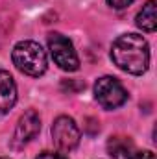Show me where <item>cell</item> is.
I'll return each mask as SVG.
<instances>
[{"instance_id":"obj_5","label":"cell","mask_w":157,"mask_h":159,"mask_svg":"<svg viewBox=\"0 0 157 159\" xmlns=\"http://www.w3.org/2000/svg\"><path fill=\"white\" fill-rule=\"evenodd\" d=\"M52 137H54V143L59 150L72 152L79 144L81 135H79V128L74 122V119H70L67 115H61L52 124Z\"/></svg>"},{"instance_id":"obj_7","label":"cell","mask_w":157,"mask_h":159,"mask_svg":"<svg viewBox=\"0 0 157 159\" xmlns=\"http://www.w3.org/2000/svg\"><path fill=\"white\" fill-rule=\"evenodd\" d=\"M17 102V85L9 72L0 70V115H6Z\"/></svg>"},{"instance_id":"obj_8","label":"cell","mask_w":157,"mask_h":159,"mask_svg":"<svg viewBox=\"0 0 157 159\" xmlns=\"http://www.w3.org/2000/svg\"><path fill=\"white\" fill-rule=\"evenodd\" d=\"M107 152L113 159H129L135 152V146L129 137L115 135L107 141Z\"/></svg>"},{"instance_id":"obj_9","label":"cell","mask_w":157,"mask_h":159,"mask_svg":"<svg viewBox=\"0 0 157 159\" xmlns=\"http://www.w3.org/2000/svg\"><path fill=\"white\" fill-rule=\"evenodd\" d=\"M137 26L142 32H155L157 28V6L154 0L146 2L137 15Z\"/></svg>"},{"instance_id":"obj_4","label":"cell","mask_w":157,"mask_h":159,"mask_svg":"<svg viewBox=\"0 0 157 159\" xmlns=\"http://www.w3.org/2000/svg\"><path fill=\"white\" fill-rule=\"evenodd\" d=\"M94 98L104 109H117L126 104L128 91L113 76H102L94 83Z\"/></svg>"},{"instance_id":"obj_1","label":"cell","mask_w":157,"mask_h":159,"mask_svg":"<svg viewBox=\"0 0 157 159\" xmlns=\"http://www.w3.org/2000/svg\"><path fill=\"white\" fill-rule=\"evenodd\" d=\"M111 59L120 70L141 76L150 65V46L142 35L124 34L111 46Z\"/></svg>"},{"instance_id":"obj_6","label":"cell","mask_w":157,"mask_h":159,"mask_svg":"<svg viewBox=\"0 0 157 159\" xmlns=\"http://www.w3.org/2000/svg\"><path fill=\"white\" fill-rule=\"evenodd\" d=\"M39 129H41L39 115H37L34 109L26 111V113L19 119V122H17L15 135H13V144H15L17 148L24 146L26 143H30V141L39 133Z\"/></svg>"},{"instance_id":"obj_11","label":"cell","mask_w":157,"mask_h":159,"mask_svg":"<svg viewBox=\"0 0 157 159\" xmlns=\"http://www.w3.org/2000/svg\"><path fill=\"white\" fill-rule=\"evenodd\" d=\"M131 2H133V0H107V4H109L111 7H115V9H124V7H128Z\"/></svg>"},{"instance_id":"obj_12","label":"cell","mask_w":157,"mask_h":159,"mask_svg":"<svg viewBox=\"0 0 157 159\" xmlns=\"http://www.w3.org/2000/svg\"><path fill=\"white\" fill-rule=\"evenodd\" d=\"M37 159H69L65 157L63 154H54V152H43L37 156Z\"/></svg>"},{"instance_id":"obj_3","label":"cell","mask_w":157,"mask_h":159,"mask_svg":"<svg viewBox=\"0 0 157 159\" xmlns=\"http://www.w3.org/2000/svg\"><path fill=\"white\" fill-rule=\"evenodd\" d=\"M48 50L54 59V63L67 72H74L79 69V57L74 50V44L65 35L54 32L48 35Z\"/></svg>"},{"instance_id":"obj_13","label":"cell","mask_w":157,"mask_h":159,"mask_svg":"<svg viewBox=\"0 0 157 159\" xmlns=\"http://www.w3.org/2000/svg\"><path fill=\"white\" fill-rule=\"evenodd\" d=\"M0 159H6V157H0Z\"/></svg>"},{"instance_id":"obj_2","label":"cell","mask_w":157,"mask_h":159,"mask_svg":"<svg viewBox=\"0 0 157 159\" xmlns=\"http://www.w3.org/2000/svg\"><path fill=\"white\" fill-rule=\"evenodd\" d=\"M11 59H13V65L22 74L34 76V78L43 76L46 72V67H48L46 52L35 41H20V43H17L13 46Z\"/></svg>"},{"instance_id":"obj_10","label":"cell","mask_w":157,"mask_h":159,"mask_svg":"<svg viewBox=\"0 0 157 159\" xmlns=\"http://www.w3.org/2000/svg\"><path fill=\"white\" fill-rule=\"evenodd\" d=\"M129 159H155V154L150 150H142V152H133V156Z\"/></svg>"}]
</instances>
